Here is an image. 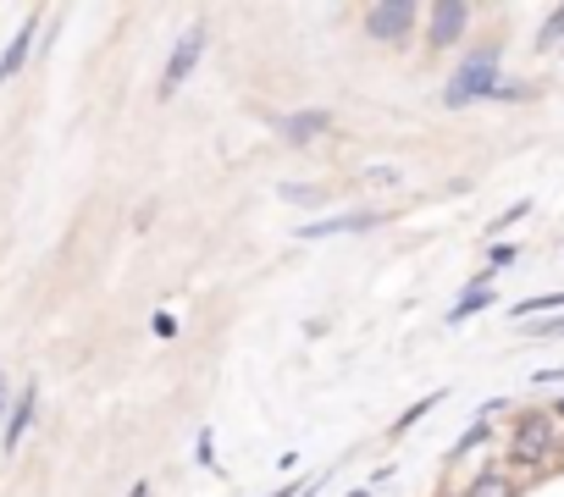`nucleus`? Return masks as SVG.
<instances>
[{
  "mask_svg": "<svg viewBox=\"0 0 564 497\" xmlns=\"http://www.w3.org/2000/svg\"><path fill=\"white\" fill-rule=\"evenodd\" d=\"M365 28H371V39H410V28H416V7H410V0H393V7H371V12H365Z\"/></svg>",
  "mask_w": 564,
  "mask_h": 497,
  "instance_id": "obj_3",
  "label": "nucleus"
},
{
  "mask_svg": "<svg viewBox=\"0 0 564 497\" xmlns=\"http://www.w3.org/2000/svg\"><path fill=\"white\" fill-rule=\"evenodd\" d=\"M499 89V56L493 50H481L476 61H465L459 72H454V83H448V106H470V100H481V95H493Z\"/></svg>",
  "mask_w": 564,
  "mask_h": 497,
  "instance_id": "obj_1",
  "label": "nucleus"
},
{
  "mask_svg": "<svg viewBox=\"0 0 564 497\" xmlns=\"http://www.w3.org/2000/svg\"><path fill=\"white\" fill-rule=\"evenodd\" d=\"M34 403H39V392H34V387H23V392H17V409H12V421H7V437H0L7 448H17V443H23V432L34 426Z\"/></svg>",
  "mask_w": 564,
  "mask_h": 497,
  "instance_id": "obj_8",
  "label": "nucleus"
},
{
  "mask_svg": "<svg viewBox=\"0 0 564 497\" xmlns=\"http://www.w3.org/2000/svg\"><path fill=\"white\" fill-rule=\"evenodd\" d=\"M272 497H293V486H283V492H272Z\"/></svg>",
  "mask_w": 564,
  "mask_h": 497,
  "instance_id": "obj_20",
  "label": "nucleus"
},
{
  "mask_svg": "<svg viewBox=\"0 0 564 497\" xmlns=\"http://www.w3.org/2000/svg\"><path fill=\"white\" fill-rule=\"evenodd\" d=\"M321 128H327V111H299V117H288V138H293V144H310Z\"/></svg>",
  "mask_w": 564,
  "mask_h": 497,
  "instance_id": "obj_11",
  "label": "nucleus"
},
{
  "mask_svg": "<svg viewBox=\"0 0 564 497\" xmlns=\"http://www.w3.org/2000/svg\"><path fill=\"white\" fill-rule=\"evenodd\" d=\"M504 266H515V248H509V243H499V248H493V260H488V277H493V271H504ZM488 277H481V288H488Z\"/></svg>",
  "mask_w": 564,
  "mask_h": 497,
  "instance_id": "obj_13",
  "label": "nucleus"
},
{
  "mask_svg": "<svg viewBox=\"0 0 564 497\" xmlns=\"http://www.w3.org/2000/svg\"><path fill=\"white\" fill-rule=\"evenodd\" d=\"M459 497H520V481H509L504 470H488V475L465 481V492H459Z\"/></svg>",
  "mask_w": 564,
  "mask_h": 497,
  "instance_id": "obj_6",
  "label": "nucleus"
},
{
  "mask_svg": "<svg viewBox=\"0 0 564 497\" xmlns=\"http://www.w3.org/2000/svg\"><path fill=\"white\" fill-rule=\"evenodd\" d=\"M200 50H205V34H200V28H189V34L178 39V50H172V61H167V77H160V95H178V89H183V77L194 72V61H200Z\"/></svg>",
  "mask_w": 564,
  "mask_h": 497,
  "instance_id": "obj_4",
  "label": "nucleus"
},
{
  "mask_svg": "<svg viewBox=\"0 0 564 497\" xmlns=\"http://www.w3.org/2000/svg\"><path fill=\"white\" fill-rule=\"evenodd\" d=\"M382 216H333V221H310V227H299V238L310 243V238H333V232H360V227H376Z\"/></svg>",
  "mask_w": 564,
  "mask_h": 497,
  "instance_id": "obj_7",
  "label": "nucleus"
},
{
  "mask_svg": "<svg viewBox=\"0 0 564 497\" xmlns=\"http://www.w3.org/2000/svg\"><path fill=\"white\" fill-rule=\"evenodd\" d=\"M553 421H564V403H559V414H553Z\"/></svg>",
  "mask_w": 564,
  "mask_h": 497,
  "instance_id": "obj_21",
  "label": "nucleus"
},
{
  "mask_svg": "<svg viewBox=\"0 0 564 497\" xmlns=\"http://www.w3.org/2000/svg\"><path fill=\"white\" fill-rule=\"evenodd\" d=\"M470 23V7H459V0H448V7H432V45H454Z\"/></svg>",
  "mask_w": 564,
  "mask_h": 497,
  "instance_id": "obj_5",
  "label": "nucleus"
},
{
  "mask_svg": "<svg viewBox=\"0 0 564 497\" xmlns=\"http://www.w3.org/2000/svg\"><path fill=\"white\" fill-rule=\"evenodd\" d=\"M28 45H34V23H23V34L12 39V50L0 56V83H7V77H17V66L28 61Z\"/></svg>",
  "mask_w": 564,
  "mask_h": 497,
  "instance_id": "obj_9",
  "label": "nucleus"
},
{
  "mask_svg": "<svg viewBox=\"0 0 564 497\" xmlns=\"http://www.w3.org/2000/svg\"><path fill=\"white\" fill-rule=\"evenodd\" d=\"M520 216H526V199H520V205H509V210H504V216H499V232H504V227H515V221H520Z\"/></svg>",
  "mask_w": 564,
  "mask_h": 497,
  "instance_id": "obj_17",
  "label": "nucleus"
},
{
  "mask_svg": "<svg viewBox=\"0 0 564 497\" xmlns=\"http://www.w3.org/2000/svg\"><path fill=\"white\" fill-rule=\"evenodd\" d=\"M542 331H564V315H559V320H542Z\"/></svg>",
  "mask_w": 564,
  "mask_h": 497,
  "instance_id": "obj_18",
  "label": "nucleus"
},
{
  "mask_svg": "<svg viewBox=\"0 0 564 497\" xmlns=\"http://www.w3.org/2000/svg\"><path fill=\"white\" fill-rule=\"evenodd\" d=\"M488 304H493V288H481V282H476V288H465V293H459V304L448 310V320L459 326V320H470L476 310H488Z\"/></svg>",
  "mask_w": 564,
  "mask_h": 497,
  "instance_id": "obj_10",
  "label": "nucleus"
},
{
  "mask_svg": "<svg viewBox=\"0 0 564 497\" xmlns=\"http://www.w3.org/2000/svg\"><path fill=\"white\" fill-rule=\"evenodd\" d=\"M0 409H7V376H0Z\"/></svg>",
  "mask_w": 564,
  "mask_h": 497,
  "instance_id": "obj_19",
  "label": "nucleus"
},
{
  "mask_svg": "<svg viewBox=\"0 0 564 497\" xmlns=\"http://www.w3.org/2000/svg\"><path fill=\"white\" fill-rule=\"evenodd\" d=\"M283 199H293V205H315V199H321V189H299V183H288V189H283Z\"/></svg>",
  "mask_w": 564,
  "mask_h": 497,
  "instance_id": "obj_14",
  "label": "nucleus"
},
{
  "mask_svg": "<svg viewBox=\"0 0 564 497\" xmlns=\"http://www.w3.org/2000/svg\"><path fill=\"white\" fill-rule=\"evenodd\" d=\"M476 443H488V421H476V426L465 432V443H459L454 453H465V448H476Z\"/></svg>",
  "mask_w": 564,
  "mask_h": 497,
  "instance_id": "obj_15",
  "label": "nucleus"
},
{
  "mask_svg": "<svg viewBox=\"0 0 564 497\" xmlns=\"http://www.w3.org/2000/svg\"><path fill=\"white\" fill-rule=\"evenodd\" d=\"M559 443V421L553 414H520V426H515V453L520 459H548Z\"/></svg>",
  "mask_w": 564,
  "mask_h": 497,
  "instance_id": "obj_2",
  "label": "nucleus"
},
{
  "mask_svg": "<svg viewBox=\"0 0 564 497\" xmlns=\"http://www.w3.org/2000/svg\"><path fill=\"white\" fill-rule=\"evenodd\" d=\"M559 34H564V12H553V17H548V28H542V45H559Z\"/></svg>",
  "mask_w": 564,
  "mask_h": 497,
  "instance_id": "obj_16",
  "label": "nucleus"
},
{
  "mask_svg": "<svg viewBox=\"0 0 564 497\" xmlns=\"http://www.w3.org/2000/svg\"><path fill=\"white\" fill-rule=\"evenodd\" d=\"M548 310H564V293H542V299L515 304V320H531V315H548Z\"/></svg>",
  "mask_w": 564,
  "mask_h": 497,
  "instance_id": "obj_12",
  "label": "nucleus"
}]
</instances>
